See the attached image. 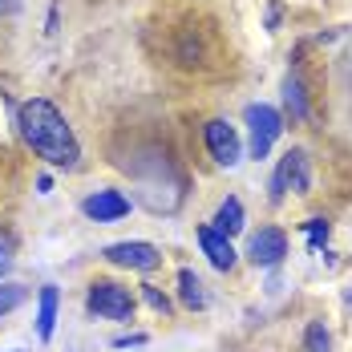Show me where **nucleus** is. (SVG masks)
Wrapping results in <instances>:
<instances>
[{"label":"nucleus","mask_w":352,"mask_h":352,"mask_svg":"<svg viewBox=\"0 0 352 352\" xmlns=\"http://www.w3.org/2000/svg\"><path fill=\"white\" fill-rule=\"evenodd\" d=\"M16 134L33 146V154H41L49 166H77L81 158V146H77V134L65 122V113L45 102V98H33V102H21L16 106Z\"/></svg>","instance_id":"nucleus-1"},{"label":"nucleus","mask_w":352,"mask_h":352,"mask_svg":"<svg viewBox=\"0 0 352 352\" xmlns=\"http://www.w3.org/2000/svg\"><path fill=\"white\" fill-rule=\"evenodd\" d=\"M199 247L211 259V267H219V272H231L235 267V247H231L227 235H219L214 227H199Z\"/></svg>","instance_id":"nucleus-9"},{"label":"nucleus","mask_w":352,"mask_h":352,"mask_svg":"<svg viewBox=\"0 0 352 352\" xmlns=\"http://www.w3.org/2000/svg\"><path fill=\"white\" fill-rule=\"evenodd\" d=\"M109 263H118V267H134V272H154L158 263H162V251L154 243H142V239H126V243H109L106 251Z\"/></svg>","instance_id":"nucleus-6"},{"label":"nucleus","mask_w":352,"mask_h":352,"mask_svg":"<svg viewBox=\"0 0 352 352\" xmlns=\"http://www.w3.org/2000/svg\"><path fill=\"white\" fill-rule=\"evenodd\" d=\"M8 267H12V235L0 227V276H8Z\"/></svg>","instance_id":"nucleus-18"},{"label":"nucleus","mask_w":352,"mask_h":352,"mask_svg":"<svg viewBox=\"0 0 352 352\" xmlns=\"http://www.w3.org/2000/svg\"><path fill=\"white\" fill-rule=\"evenodd\" d=\"M207 150H211V158L219 162V166H239L243 162V142H239V134H235V126L231 122H223V118H214V122H207Z\"/></svg>","instance_id":"nucleus-5"},{"label":"nucleus","mask_w":352,"mask_h":352,"mask_svg":"<svg viewBox=\"0 0 352 352\" xmlns=\"http://www.w3.org/2000/svg\"><path fill=\"white\" fill-rule=\"evenodd\" d=\"M130 344H146V336H118V340H113V349H130Z\"/></svg>","instance_id":"nucleus-20"},{"label":"nucleus","mask_w":352,"mask_h":352,"mask_svg":"<svg viewBox=\"0 0 352 352\" xmlns=\"http://www.w3.org/2000/svg\"><path fill=\"white\" fill-rule=\"evenodd\" d=\"M214 231L227 235V239L243 231V203H239V199H223V207L214 214Z\"/></svg>","instance_id":"nucleus-12"},{"label":"nucleus","mask_w":352,"mask_h":352,"mask_svg":"<svg viewBox=\"0 0 352 352\" xmlns=\"http://www.w3.org/2000/svg\"><path fill=\"white\" fill-rule=\"evenodd\" d=\"M178 296H182V304H186V308H207L203 280H199L190 267H182V272H178Z\"/></svg>","instance_id":"nucleus-13"},{"label":"nucleus","mask_w":352,"mask_h":352,"mask_svg":"<svg viewBox=\"0 0 352 352\" xmlns=\"http://www.w3.org/2000/svg\"><path fill=\"white\" fill-rule=\"evenodd\" d=\"M243 122H247V134H251V158H267L272 146H276V138L283 134L280 109L255 102V106L243 109Z\"/></svg>","instance_id":"nucleus-2"},{"label":"nucleus","mask_w":352,"mask_h":352,"mask_svg":"<svg viewBox=\"0 0 352 352\" xmlns=\"http://www.w3.org/2000/svg\"><path fill=\"white\" fill-rule=\"evenodd\" d=\"M142 296H146V304H150L154 312H162V316L170 312V300H166V296H162L158 287H142Z\"/></svg>","instance_id":"nucleus-19"},{"label":"nucleus","mask_w":352,"mask_h":352,"mask_svg":"<svg viewBox=\"0 0 352 352\" xmlns=\"http://www.w3.org/2000/svg\"><path fill=\"white\" fill-rule=\"evenodd\" d=\"M81 211L89 214L94 223H118V219L130 214V199H126L122 190H94V195L81 203Z\"/></svg>","instance_id":"nucleus-8"},{"label":"nucleus","mask_w":352,"mask_h":352,"mask_svg":"<svg viewBox=\"0 0 352 352\" xmlns=\"http://www.w3.org/2000/svg\"><path fill=\"white\" fill-rule=\"evenodd\" d=\"M12 8H16V0H0V16H4V12H12Z\"/></svg>","instance_id":"nucleus-22"},{"label":"nucleus","mask_w":352,"mask_h":352,"mask_svg":"<svg viewBox=\"0 0 352 352\" xmlns=\"http://www.w3.org/2000/svg\"><path fill=\"white\" fill-rule=\"evenodd\" d=\"M304 352H332V336H328L324 324H308V332H304Z\"/></svg>","instance_id":"nucleus-16"},{"label":"nucleus","mask_w":352,"mask_h":352,"mask_svg":"<svg viewBox=\"0 0 352 352\" xmlns=\"http://www.w3.org/2000/svg\"><path fill=\"white\" fill-rule=\"evenodd\" d=\"M36 190H41V195H49V190H53V178L41 175V178H36Z\"/></svg>","instance_id":"nucleus-21"},{"label":"nucleus","mask_w":352,"mask_h":352,"mask_svg":"<svg viewBox=\"0 0 352 352\" xmlns=\"http://www.w3.org/2000/svg\"><path fill=\"white\" fill-rule=\"evenodd\" d=\"M29 300V287L25 283H0V316H8L12 308H21Z\"/></svg>","instance_id":"nucleus-14"},{"label":"nucleus","mask_w":352,"mask_h":352,"mask_svg":"<svg viewBox=\"0 0 352 352\" xmlns=\"http://www.w3.org/2000/svg\"><path fill=\"white\" fill-rule=\"evenodd\" d=\"M349 304H352V292H349Z\"/></svg>","instance_id":"nucleus-23"},{"label":"nucleus","mask_w":352,"mask_h":352,"mask_svg":"<svg viewBox=\"0 0 352 352\" xmlns=\"http://www.w3.org/2000/svg\"><path fill=\"white\" fill-rule=\"evenodd\" d=\"M283 106H287V113H292L296 122L308 118V94H304L300 73H287V77H283Z\"/></svg>","instance_id":"nucleus-11"},{"label":"nucleus","mask_w":352,"mask_h":352,"mask_svg":"<svg viewBox=\"0 0 352 352\" xmlns=\"http://www.w3.org/2000/svg\"><path fill=\"white\" fill-rule=\"evenodd\" d=\"M283 255H287V235H283L280 227H263L247 243V259L255 267H276V263H283Z\"/></svg>","instance_id":"nucleus-7"},{"label":"nucleus","mask_w":352,"mask_h":352,"mask_svg":"<svg viewBox=\"0 0 352 352\" xmlns=\"http://www.w3.org/2000/svg\"><path fill=\"white\" fill-rule=\"evenodd\" d=\"M328 231H332V227H328V219H308V223H304V235H308L312 251H320V247L328 243Z\"/></svg>","instance_id":"nucleus-17"},{"label":"nucleus","mask_w":352,"mask_h":352,"mask_svg":"<svg viewBox=\"0 0 352 352\" xmlns=\"http://www.w3.org/2000/svg\"><path fill=\"white\" fill-rule=\"evenodd\" d=\"M12 130H16V109H12V102H8V94L0 89V146L12 142Z\"/></svg>","instance_id":"nucleus-15"},{"label":"nucleus","mask_w":352,"mask_h":352,"mask_svg":"<svg viewBox=\"0 0 352 352\" xmlns=\"http://www.w3.org/2000/svg\"><path fill=\"white\" fill-rule=\"evenodd\" d=\"M16 352H21V349H16Z\"/></svg>","instance_id":"nucleus-24"},{"label":"nucleus","mask_w":352,"mask_h":352,"mask_svg":"<svg viewBox=\"0 0 352 352\" xmlns=\"http://www.w3.org/2000/svg\"><path fill=\"white\" fill-rule=\"evenodd\" d=\"M85 308H89L94 316H102V320H130L134 316V296H130L122 283L98 280V283H89Z\"/></svg>","instance_id":"nucleus-3"},{"label":"nucleus","mask_w":352,"mask_h":352,"mask_svg":"<svg viewBox=\"0 0 352 352\" xmlns=\"http://www.w3.org/2000/svg\"><path fill=\"white\" fill-rule=\"evenodd\" d=\"M308 195L312 190V166H308V154L304 150H287L272 175V199L280 203L283 195Z\"/></svg>","instance_id":"nucleus-4"},{"label":"nucleus","mask_w":352,"mask_h":352,"mask_svg":"<svg viewBox=\"0 0 352 352\" xmlns=\"http://www.w3.org/2000/svg\"><path fill=\"white\" fill-rule=\"evenodd\" d=\"M57 304H61L57 287H53V283H45V287H41V296H36V336H41V340H49V336H53V328H57Z\"/></svg>","instance_id":"nucleus-10"}]
</instances>
